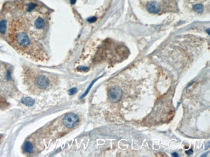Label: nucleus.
<instances>
[{"instance_id":"obj_1","label":"nucleus","mask_w":210,"mask_h":157,"mask_svg":"<svg viewBox=\"0 0 210 157\" xmlns=\"http://www.w3.org/2000/svg\"><path fill=\"white\" fill-rule=\"evenodd\" d=\"M140 2L151 14H162L178 10L177 0H140Z\"/></svg>"},{"instance_id":"obj_2","label":"nucleus","mask_w":210,"mask_h":157,"mask_svg":"<svg viewBox=\"0 0 210 157\" xmlns=\"http://www.w3.org/2000/svg\"><path fill=\"white\" fill-rule=\"evenodd\" d=\"M14 89V84L12 82L11 72L10 69L5 65L0 63V101H4L3 96L8 95L9 92Z\"/></svg>"},{"instance_id":"obj_3","label":"nucleus","mask_w":210,"mask_h":157,"mask_svg":"<svg viewBox=\"0 0 210 157\" xmlns=\"http://www.w3.org/2000/svg\"><path fill=\"white\" fill-rule=\"evenodd\" d=\"M186 6L198 14H202L209 10V0H185Z\"/></svg>"},{"instance_id":"obj_4","label":"nucleus","mask_w":210,"mask_h":157,"mask_svg":"<svg viewBox=\"0 0 210 157\" xmlns=\"http://www.w3.org/2000/svg\"><path fill=\"white\" fill-rule=\"evenodd\" d=\"M79 118L78 115L73 113H67L64 116L63 119V124L68 128H72L76 126V125L78 123Z\"/></svg>"},{"instance_id":"obj_5","label":"nucleus","mask_w":210,"mask_h":157,"mask_svg":"<svg viewBox=\"0 0 210 157\" xmlns=\"http://www.w3.org/2000/svg\"><path fill=\"white\" fill-rule=\"evenodd\" d=\"M123 95V92L120 88H113L109 90L108 96L109 99L112 103H117L120 101Z\"/></svg>"},{"instance_id":"obj_6","label":"nucleus","mask_w":210,"mask_h":157,"mask_svg":"<svg viewBox=\"0 0 210 157\" xmlns=\"http://www.w3.org/2000/svg\"><path fill=\"white\" fill-rule=\"evenodd\" d=\"M34 83L39 88L45 89L49 87L50 84V80L49 78L44 75H40L37 76L34 79Z\"/></svg>"},{"instance_id":"obj_7","label":"nucleus","mask_w":210,"mask_h":157,"mask_svg":"<svg viewBox=\"0 0 210 157\" xmlns=\"http://www.w3.org/2000/svg\"><path fill=\"white\" fill-rule=\"evenodd\" d=\"M33 26L36 29H42L45 26V20L41 17L35 18V20L33 21Z\"/></svg>"},{"instance_id":"obj_8","label":"nucleus","mask_w":210,"mask_h":157,"mask_svg":"<svg viewBox=\"0 0 210 157\" xmlns=\"http://www.w3.org/2000/svg\"><path fill=\"white\" fill-rule=\"evenodd\" d=\"M21 102L23 104H25V105L28 106V107L32 106L33 105H34V103H35L34 100L32 98H30V97H24V98H23L22 99H21Z\"/></svg>"},{"instance_id":"obj_9","label":"nucleus","mask_w":210,"mask_h":157,"mask_svg":"<svg viewBox=\"0 0 210 157\" xmlns=\"http://www.w3.org/2000/svg\"><path fill=\"white\" fill-rule=\"evenodd\" d=\"M23 149H24V151L26 153H30L33 151L34 147H33V145L32 144V143H30V142L28 141H26L24 143V146H23Z\"/></svg>"},{"instance_id":"obj_10","label":"nucleus","mask_w":210,"mask_h":157,"mask_svg":"<svg viewBox=\"0 0 210 157\" xmlns=\"http://www.w3.org/2000/svg\"><path fill=\"white\" fill-rule=\"evenodd\" d=\"M7 21L5 20L0 21V33L4 34L7 31Z\"/></svg>"},{"instance_id":"obj_11","label":"nucleus","mask_w":210,"mask_h":157,"mask_svg":"<svg viewBox=\"0 0 210 157\" xmlns=\"http://www.w3.org/2000/svg\"><path fill=\"white\" fill-rule=\"evenodd\" d=\"M96 79H95L94 80V81H92V83H91V84H90V86H89V88H88V89L87 90V91L86 92H85V94H83V96H82V97H81V98H83V97H84L85 96H86V95L88 94V92H89V90H90V88H91V87H92V86L93 85V84H94V82L95 81H96Z\"/></svg>"},{"instance_id":"obj_12","label":"nucleus","mask_w":210,"mask_h":157,"mask_svg":"<svg viewBox=\"0 0 210 157\" xmlns=\"http://www.w3.org/2000/svg\"><path fill=\"white\" fill-rule=\"evenodd\" d=\"M76 92H77V89H76V88H73L69 90V95H73V94H75Z\"/></svg>"},{"instance_id":"obj_13","label":"nucleus","mask_w":210,"mask_h":157,"mask_svg":"<svg viewBox=\"0 0 210 157\" xmlns=\"http://www.w3.org/2000/svg\"><path fill=\"white\" fill-rule=\"evenodd\" d=\"M78 70L79 71H83V72H85V71H87L89 70V68L87 67H79L78 68Z\"/></svg>"},{"instance_id":"obj_14","label":"nucleus","mask_w":210,"mask_h":157,"mask_svg":"<svg viewBox=\"0 0 210 157\" xmlns=\"http://www.w3.org/2000/svg\"><path fill=\"white\" fill-rule=\"evenodd\" d=\"M87 21H89V22H91V23H92V22H94L95 21H96V18H95V17H92V18H89V19H88Z\"/></svg>"},{"instance_id":"obj_15","label":"nucleus","mask_w":210,"mask_h":157,"mask_svg":"<svg viewBox=\"0 0 210 157\" xmlns=\"http://www.w3.org/2000/svg\"><path fill=\"white\" fill-rule=\"evenodd\" d=\"M76 2V0H71V3L72 4H75Z\"/></svg>"}]
</instances>
